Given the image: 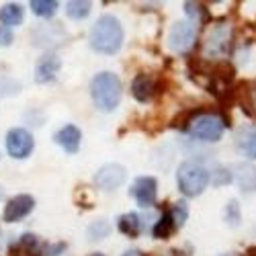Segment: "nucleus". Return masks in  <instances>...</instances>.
Listing matches in <instances>:
<instances>
[{
    "label": "nucleus",
    "mask_w": 256,
    "mask_h": 256,
    "mask_svg": "<svg viewBox=\"0 0 256 256\" xmlns=\"http://www.w3.org/2000/svg\"><path fill=\"white\" fill-rule=\"evenodd\" d=\"M123 46V27L113 14H102L90 29V48L98 54L113 56Z\"/></svg>",
    "instance_id": "nucleus-1"
},
{
    "label": "nucleus",
    "mask_w": 256,
    "mask_h": 256,
    "mask_svg": "<svg viewBox=\"0 0 256 256\" xmlns=\"http://www.w3.org/2000/svg\"><path fill=\"white\" fill-rule=\"evenodd\" d=\"M90 96L98 111L111 113L121 100V80L113 72H98L90 82Z\"/></svg>",
    "instance_id": "nucleus-2"
},
{
    "label": "nucleus",
    "mask_w": 256,
    "mask_h": 256,
    "mask_svg": "<svg viewBox=\"0 0 256 256\" xmlns=\"http://www.w3.org/2000/svg\"><path fill=\"white\" fill-rule=\"evenodd\" d=\"M176 182L184 197H199L209 184V172L199 162H182L176 172Z\"/></svg>",
    "instance_id": "nucleus-3"
},
{
    "label": "nucleus",
    "mask_w": 256,
    "mask_h": 256,
    "mask_svg": "<svg viewBox=\"0 0 256 256\" xmlns=\"http://www.w3.org/2000/svg\"><path fill=\"white\" fill-rule=\"evenodd\" d=\"M224 119L211 113H199L188 121L186 132L190 138H195L199 142H220L224 136Z\"/></svg>",
    "instance_id": "nucleus-4"
},
{
    "label": "nucleus",
    "mask_w": 256,
    "mask_h": 256,
    "mask_svg": "<svg viewBox=\"0 0 256 256\" xmlns=\"http://www.w3.org/2000/svg\"><path fill=\"white\" fill-rule=\"evenodd\" d=\"M195 37H197V23H193L190 18H182V20H176L172 29H170L168 46L176 54H184L193 48Z\"/></svg>",
    "instance_id": "nucleus-5"
},
{
    "label": "nucleus",
    "mask_w": 256,
    "mask_h": 256,
    "mask_svg": "<svg viewBox=\"0 0 256 256\" xmlns=\"http://www.w3.org/2000/svg\"><path fill=\"white\" fill-rule=\"evenodd\" d=\"M230 39H232V29L228 23L211 25V29L207 31V37L203 41V54L209 58L224 56L230 48Z\"/></svg>",
    "instance_id": "nucleus-6"
},
{
    "label": "nucleus",
    "mask_w": 256,
    "mask_h": 256,
    "mask_svg": "<svg viewBox=\"0 0 256 256\" xmlns=\"http://www.w3.org/2000/svg\"><path fill=\"white\" fill-rule=\"evenodd\" d=\"M33 148H35V140L23 127H14V130H10L6 134V150L12 158H16V160L29 158Z\"/></svg>",
    "instance_id": "nucleus-7"
},
{
    "label": "nucleus",
    "mask_w": 256,
    "mask_h": 256,
    "mask_svg": "<svg viewBox=\"0 0 256 256\" xmlns=\"http://www.w3.org/2000/svg\"><path fill=\"white\" fill-rule=\"evenodd\" d=\"M125 176H127V172H125V168L121 164H104L94 174V182L102 190H113V188H119L125 182Z\"/></svg>",
    "instance_id": "nucleus-8"
},
{
    "label": "nucleus",
    "mask_w": 256,
    "mask_h": 256,
    "mask_svg": "<svg viewBox=\"0 0 256 256\" xmlns=\"http://www.w3.org/2000/svg\"><path fill=\"white\" fill-rule=\"evenodd\" d=\"M132 195L136 197L140 207H152L156 203V195H158V182H156V178L154 176H140V178H136V182L132 186Z\"/></svg>",
    "instance_id": "nucleus-9"
},
{
    "label": "nucleus",
    "mask_w": 256,
    "mask_h": 256,
    "mask_svg": "<svg viewBox=\"0 0 256 256\" xmlns=\"http://www.w3.org/2000/svg\"><path fill=\"white\" fill-rule=\"evenodd\" d=\"M35 207V199L31 195H16L12 197L6 207H4V222L8 224H14V222H20L23 218H27L29 213L33 211Z\"/></svg>",
    "instance_id": "nucleus-10"
},
{
    "label": "nucleus",
    "mask_w": 256,
    "mask_h": 256,
    "mask_svg": "<svg viewBox=\"0 0 256 256\" xmlns=\"http://www.w3.org/2000/svg\"><path fill=\"white\" fill-rule=\"evenodd\" d=\"M60 68H62V60L56 54H46L44 58L37 62V66H35V80L39 84L52 82Z\"/></svg>",
    "instance_id": "nucleus-11"
},
{
    "label": "nucleus",
    "mask_w": 256,
    "mask_h": 256,
    "mask_svg": "<svg viewBox=\"0 0 256 256\" xmlns=\"http://www.w3.org/2000/svg\"><path fill=\"white\" fill-rule=\"evenodd\" d=\"M80 140H82V134L76 125H64L62 130L56 134V142L66 150L68 154H76L78 148H80Z\"/></svg>",
    "instance_id": "nucleus-12"
},
{
    "label": "nucleus",
    "mask_w": 256,
    "mask_h": 256,
    "mask_svg": "<svg viewBox=\"0 0 256 256\" xmlns=\"http://www.w3.org/2000/svg\"><path fill=\"white\" fill-rule=\"evenodd\" d=\"M156 86H154V80L150 78V74H138L132 82V94L140 100V102H146L150 100L152 94H154Z\"/></svg>",
    "instance_id": "nucleus-13"
},
{
    "label": "nucleus",
    "mask_w": 256,
    "mask_h": 256,
    "mask_svg": "<svg viewBox=\"0 0 256 256\" xmlns=\"http://www.w3.org/2000/svg\"><path fill=\"white\" fill-rule=\"evenodd\" d=\"M234 170H236L234 176H236V182L242 190H246V193L256 190V168L252 164H236Z\"/></svg>",
    "instance_id": "nucleus-14"
},
{
    "label": "nucleus",
    "mask_w": 256,
    "mask_h": 256,
    "mask_svg": "<svg viewBox=\"0 0 256 256\" xmlns=\"http://www.w3.org/2000/svg\"><path fill=\"white\" fill-rule=\"evenodd\" d=\"M23 6L16 4V2H10V4H4L2 8H0V23H2L4 27H16L23 23Z\"/></svg>",
    "instance_id": "nucleus-15"
},
{
    "label": "nucleus",
    "mask_w": 256,
    "mask_h": 256,
    "mask_svg": "<svg viewBox=\"0 0 256 256\" xmlns=\"http://www.w3.org/2000/svg\"><path fill=\"white\" fill-rule=\"evenodd\" d=\"M117 226H119V230L125 234V236L136 238L138 234L142 232V218L138 216V213H125V216L119 218Z\"/></svg>",
    "instance_id": "nucleus-16"
},
{
    "label": "nucleus",
    "mask_w": 256,
    "mask_h": 256,
    "mask_svg": "<svg viewBox=\"0 0 256 256\" xmlns=\"http://www.w3.org/2000/svg\"><path fill=\"white\" fill-rule=\"evenodd\" d=\"M66 14L74 20L86 18L90 14V2H86V0H70L66 4Z\"/></svg>",
    "instance_id": "nucleus-17"
},
{
    "label": "nucleus",
    "mask_w": 256,
    "mask_h": 256,
    "mask_svg": "<svg viewBox=\"0 0 256 256\" xmlns=\"http://www.w3.org/2000/svg\"><path fill=\"white\" fill-rule=\"evenodd\" d=\"M238 148H240V152L250 158V160H256V130H248L240 142H238Z\"/></svg>",
    "instance_id": "nucleus-18"
},
{
    "label": "nucleus",
    "mask_w": 256,
    "mask_h": 256,
    "mask_svg": "<svg viewBox=\"0 0 256 256\" xmlns=\"http://www.w3.org/2000/svg\"><path fill=\"white\" fill-rule=\"evenodd\" d=\"M31 10L41 18H52L58 10V2H54V0H31Z\"/></svg>",
    "instance_id": "nucleus-19"
},
{
    "label": "nucleus",
    "mask_w": 256,
    "mask_h": 256,
    "mask_svg": "<svg viewBox=\"0 0 256 256\" xmlns=\"http://www.w3.org/2000/svg\"><path fill=\"white\" fill-rule=\"evenodd\" d=\"M86 234H88V240H92V242L94 240H104L111 234V224L106 220H96V222H92L88 226Z\"/></svg>",
    "instance_id": "nucleus-20"
},
{
    "label": "nucleus",
    "mask_w": 256,
    "mask_h": 256,
    "mask_svg": "<svg viewBox=\"0 0 256 256\" xmlns=\"http://www.w3.org/2000/svg\"><path fill=\"white\" fill-rule=\"evenodd\" d=\"M176 226H174V222H172V218H170V213H164V216L156 222V226H154V238H160V240H164V238H168L170 234H172V230H174Z\"/></svg>",
    "instance_id": "nucleus-21"
},
{
    "label": "nucleus",
    "mask_w": 256,
    "mask_h": 256,
    "mask_svg": "<svg viewBox=\"0 0 256 256\" xmlns=\"http://www.w3.org/2000/svg\"><path fill=\"white\" fill-rule=\"evenodd\" d=\"M168 213H170V218H172L174 226H176V228H182L184 222L188 220V205H186L184 201H178V203L172 205V209H170Z\"/></svg>",
    "instance_id": "nucleus-22"
},
{
    "label": "nucleus",
    "mask_w": 256,
    "mask_h": 256,
    "mask_svg": "<svg viewBox=\"0 0 256 256\" xmlns=\"http://www.w3.org/2000/svg\"><path fill=\"white\" fill-rule=\"evenodd\" d=\"M226 222L232 226V228H238L240 222H242V213H240V205L236 199H232L228 205H226Z\"/></svg>",
    "instance_id": "nucleus-23"
},
{
    "label": "nucleus",
    "mask_w": 256,
    "mask_h": 256,
    "mask_svg": "<svg viewBox=\"0 0 256 256\" xmlns=\"http://www.w3.org/2000/svg\"><path fill=\"white\" fill-rule=\"evenodd\" d=\"M18 246L25 248L27 254H31V252L37 248V238L33 236V234H23V236H20V240H18Z\"/></svg>",
    "instance_id": "nucleus-24"
},
{
    "label": "nucleus",
    "mask_w": 256,
    "mask_h": 256,
    "mask_svg": "<svg viewBox=\"0 0 256 256\" xmlns=\"http://www.w3.org/2000/svg\"><path fill=\"white\" fill-rule=\"evenodd\" d=\"M64 250H66V244H56V246H48L46 248L48 256H60Z\"/></svg>",
    "instance_id": "nucleus-25"
},
{
    "label": "nucleus",
    "mask_w": 256,
    "mask_h": 256,
    "mask_svg": "<svg viewBox=\"0 0 256 256\" xmlns=\"http://www.w3.org/2000/svg\"><path fill=\"white\" fill-rule=\"evenodd\" d=\"M121 256H144L140 250H127V252H123Z\"/></svg>",
    "instance_id": "nucleus-26"
},
{
    "label": "nucleus",
    "mask_w": 256,
    "mask_h": 256,
    "mask_svg": "<svg viewBox=\"0 0 256 256\" xmlns=\"http://www.w3.org/2000/svg\"><path fill=\"white\" fill-rule=\"evenodd\" d=\"M252 100H254V106H256V88H254V92H252Z\"/></svg>",
    "instance_id": "nucleus-27"
},
{
    "label": "nucleus",
    "mask_w": 256,
    "mask_h": 256,
    "mask_svg": "<svg viewBox=\"0 0 256 256\" xmlns=\"http://www.w3.org/2000/svg\"><path fill=\"white\" fill-rule=\"evenodd\" d=\"M92 256H104V254H92Z\"/></svg>",
    "instance_id": "nucleus-28"
},
{
    "label": "nucleus",
    "mask_w": 256,
    "mask_h": 256,
    "mask_svg": "<svg viewBox=\"0 0 256 256\" xmlns=\"http://www.w3.org/2000/svg\"><path fill=\"white\" fill-rule=\"evenodd\" d=\"M0 197H2V188H0Z\"/></svg>",
    "instance_id": "nucleus-29"
}]
</instances>
